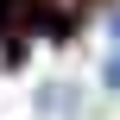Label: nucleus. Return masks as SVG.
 <instances>
[{
  "mask_svg": "<svg viewBox=\"0 0 120 120\" xmlns=\"http://www.w3.org/2000/svg\"><path fill=\"white\" fill-rule=\"evenodd\" d=\"M44 6H51V13H76L82 0H44Z\"/></svg>",
  "mask_w": 120,
  "mask_h": 120,
  "instance_id": "1",
  "label": "nucleus"
},
{
  "mask_svg": "<svg viewBox=\"0 0 120 120\" xmlns=\"http://www.w3.org/2000/svg\"><path fill=\"white\" fill-rule=\"evenodd\" d=\"M108 82H120V51H114V57H108Z\"/></svg>",
  "mask_w": 120,
  "mask_h": 120,
  "instance_id": "2",
  "label": "nucleus"
}]
</instances>
